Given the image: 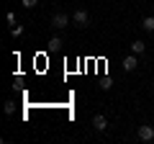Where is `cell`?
I'll return each mask as SVG.
<instances>
[{"instance_id": "5b68a950", "label": "cell", "mask_w": 154, "mask_h": 144, "mask_svg": "<svg viewBox=\"0 0 154 144\" xmlns=\"http://www.w3.org/2000/svg\"><path fill=\"white\" fill-rule=\"evenodd\" d=\"M93 126L98 129V131H105V129H108V121H105V116H103V113H98V116L93 118Z\"/></svg>"}, {"instance_id": "30bf717a", "label": "cell", "mask_w": 154, "mask_h": 144, "mask_svg": "<svg viewBox=\"0 0 154 144\" xmlns=\"http://www.w3.org/2000/svg\"><path fill=\"white\" fill-rule=\"evenodd\" d=\"M62 44H64V41H62V39H59V36H54V39H51V41H49V49H59V46H62Z\"/></svg>"}, {"instance_id": "277c9868", "label": "cell", "mask_w": 154, "mask_h": 144, "mask_svg": "<svg viewBox=\"0 0 154 144\" xmlns=\"http://www.w3.org/2000/svg\"><path fill=\"white\" fill-rule=\"evenodd\" d=\"M136 57H139V54H134V52H131L128 57H123L121 64H123V70H126V72H134V70L139 67V59H136Z\"/></svg>"}, {"instance_id": "8fae6325", "label": "cell", "mask_w": 154, "mask_h": 144, "mask_svg": "<svg viewBox=\"0 0 154 144\" xmlns=\"http://www.w3.org/2000/svg\"><path fill=\"white\" fill-rule=\"evenodd\" d=\"M100 88H103V90H110V88H113V83H110L108 77H103V80H100Z\"/></svg>"}, {"instance_id": "9c48e42d", "label": "cell", "mask_w": 154, "mask_h": 144, "mask_svg": "<svg viewBox=\"0 0 154 144\" xmlns=\"http://www.w3.org/2000/svg\"><path fill=\"white\" fill-rule=\"evenodd\" d=\"M11 36H13V39L23 36V26H11Z\"/></svg>"}, {"instance_id": "4fadbf2b", "label": "cell", "mask_w": 154, "mask_h": 144, "mask_svg": "<svg viewBox=\"0 0 154 144\" xmlns=\"http://www.w3.org/2000/svg\"><path fill=\"white\" fill-rule=\"evenodd\" d=\"M152 90H154V88H152Z\"/></svg>"}, {"instance_id": "52a82bcc", "label": "cell", "mask_w": 154, "mask_h": 144, "mask_svg": "<svg viewBox=\"0 0 154 144\" xmlns=\"http://www.w3.org/2000/svg\"><path fill=\"white\" fill-rule=\"evenodd\" d=\"M144 49H146L144 41H134V44H131V52H134V54H144Z\"/></svg>"}, {"instance_id": "8992f818", "label": "cell", "mask_w": 154, "mask_h": 144, "mask_svg": "<svg viewBox=\"0 0 154 144\" xmlns=\"http://www.w3.org/2000/svg\"><path fill=\"white\" fill-rule=\"evenodd\" d=\"M141 28L152 33V31H154V16H146V18H144V21H141Z\"/></svg>"}, {"instance_id": "7a4b0ae2", "label": "cell", "mask_w": 154, "mask_h": 144, "mask_svg": "<svg viewBox=\"0 0 154 144\" xmlns=\"http://www.w3.org/2000/svg\"><path fill=\"white\" fill-rule=\"evenodd\" d=\"M51 26H54V28H67V26H69V16H67V13H54Z\"/></svg>"}, {"instance_id": "7c38bea8", "label": "cell", "mask_w": 154, "mask_h": 144, "mask_svg": "<svg viewBox=\"0 0 154 144\" xmlns=\"http://www.w3.org/2000/svg\"><path fill=\"white\" fill-rule=\"evenodd\" d=\"M38 0H23V8H36Z\"/></svg>"}, {"instance_id": "ba28073f", "label": "cell", "mask_w": 154, "mask_h": 144, "mask_svg": "<svg viewBox=\"0 0 154 144\" xmlns=\"http://www.w3.org/2000/svg\"><path fill=\"white\" fill-rule=\"evenodd\" d=\"M3 111H5V116H13V113H16V103H13V100H5Z\"/></svg>"}, {"instance_id": "6da1fadb", "label": "cell", "mask_w": 154, "mask_h": 144, "mask_svg": "<svg viewBox=\"0 0 154 144\" xmlns=\"http://www.w3.org/2000/svg\"><path fill=\"white\" fill-rule=\"evenodd\" d=\"M72 23H75L77 28H85V26L90 23V16H88V11L77 8V11H75V16H72Z\"/></svg>"}, {"instance_id": "3957f363", "label": "cell", "mask_w": 154, "mask_h": 144, "mask_svg": "<svg viewBox=\"0 0 154 144\" xmlns=\"http://www.w3.org/2000/svg\"><path fill=\"white\" fill-rule=\"evenodd\" d=\"M139 139L141 142H154V126H149V124L139 126Z\"/></svg>"}]
</instances>
